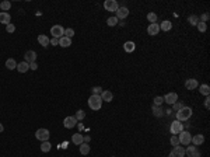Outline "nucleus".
Instances as JSON below:
<instances>
[{
    "instance_id": "obj_19",
    "label": "nucleus",
    "mask_w": 210,
    "mask_h": 157,
    "mask_svg": "<svg viewBox=\"0 0 210 157\" xmlns=\"http://www.w3.org/2000/svg\"><path fill=\"white\" fill-rule=\"evenodd\" d=\"M59 45L62 46V48H69L70 45H71V39L63 35L62 38H59Z\"/></svg>"
},
{
    "instance_id": "obj_22",
    "label": "nucleus",
    "mask_w": 210,
    "mask_h": 157,
    "mask_svg": "<svg viewBox=\"0 0 210 157\" xmlns=\"http://www.w3.org/2000/svg\"><path fill=\"white\" fill-rule=\"evenodd\" d=\"M101 98H102V101H107V103H111L113 98V94L111 91H108V90H105V91H102V94H101Z\"/></svg>"
},
{
    "instance_id": "obj_8",
    "label": "nucleus",
    "mask_w": 210,
    "mask_h": 157,
    "mask_svg": "<svg viewBox=\"0 0 210 157\" xmlns=\"http://www.w3.org/2000/svg\"><path fill=\"white\" fill-rule=\"evenodd\" d=\"M168 157H185V149L182 146H175Z\"/></svg>"
},
{
    "instance_id": "obj_3",
    "label": "nucleus",
    "mask_w": 210,
    "mask_h": 157,
    "mask_svg": "<svg viewBox=\"0 0 210 157\" xmlns=\"http://www.w3.org/2000/svg\"><path fill=\"white\" fill-rule=\"evenodd\" d=\"M178 136V139H179V143L181 145H183V146H188V145H191V140H192V136H191V132H188V130H182Z\"/></svg>"
},
{
    "instance_id": "obj_41",
    "label": "nucleus",
    "mask_w": 210,
    "mask_h": 157,
    "mask_svg": "<svg viewBox=\"0 0 210 157\" xmlns=\"http://www.w3.org/2000/svg\"><path fill=\"white\" fill-rule=\"evenodd\" d=\"M6 31H7V33L9 34H11V33H14V31H16V27H14V25H13V24H9V25H6Z\"/></svg>"
},
{
    "instance_id": "obj_5",
    "label": "nucleus",
    "mask_w": 210,
    "mask_h": 157,
    "mask_svg": "<svg viewBox=\"0 0 210 157\" xmlns=\"http://www.w3.org/2000/svg\"><path fill=\"white\" fill-rule=\"evenodd\" d=\"M182 130H183V124L179 122V121H174L172 124H171V126H170V132L172 135H179Z\"/></svg>"
},
{
    "instance_id": "obj_43",
    "label": "nucleus",
    "mask_w": 210,
    "mask_h": 157,
    "mask_svg": "<svg viewBox=\"0 0 210 157\" xmlns=\"http://www.w3.org/2000/svg\"><path fill=\"white\" fill-rule=\"evenodd\" d=\"M205 107H206V109L210 108V98H209V96H207V97H206V100H205Z\"/></svg>"
},
{
    "instance_id": "obj_9",
    "label": "nucleus",
    "mask_w": 210,
    "mask_h": 157,
    "mask_svg": "<svg viewBox=\"0 0 210 157\" xmlns=\"http://www.w3.org/2000/svg\"><path fill=\"white\" fill-rule=\"evenodd\" d=\"M185 154H188L189 157H202V153L198 150V146H188V149L185 150Z\"/></svg>"
},
{
    "instance_id": "obj_38",
    "label": "nucleus",
    "mask_w": 210,
    "mask_h": 157,
    "mask_svg": "<svg viewBox=\"0 0 210 157\" xmlns=\"http://www.w3.org/2000/svg\"><path fill=\"white\" fill-rule=\"evenodd\" d=\"M170 143H171L172 146H179V139H178V136H177V135H174L172 137H171Z\"/></svg>"
},
{
    "instance_id": "obj_36",
    "label": "nucleus",
    "mask_w": 210,
    "mask_h": 157,
    "mask_svg": "<svg viewBox=\"0 0 210 157\" xmlns=\"http://www.w3.org/2000/svg\"><path fill=\"white\" fill-rule=\"evenodd\" d=\"M188 22L191 24V25H196V24L199 22V18H198L196 16H191V17L188 18Z\"/></svg>"
},
{
    "instance_id": "obj_31",
    "label": "nucleus",
    "mask_w": 210,
    "mask_h": 157,
    "mask_svg": "<svg viewBox=\"0 0 210 157\" xmlns=\"http://www.w3.org/2000/svg\"><path fill=\"white\" fill-rule=\"evenodd\" d=\"M107 24L109 27H115V25L118 24V18H116V17H109L107 20Z\"/></svg>"
},
{
    "instance_id": "obj_23",
    "label": "nucleus",
    "mask_w": 210,
    "mask_h": 157,
    "mask_svg": "<svg viewBox=\"0 0 210 157\" xmlns=\"http://www.w3.org/2000/svg\"><path fill=\"white\" fill-rule=\"evenodd\" d=\"M49 41H51V39H49L46 35H43V34L38 35V42H39V45H42V46H48Z\"/></svg>"
},
{
    "instance_id": "obj_12",
    "label": "nucleus",
    "mask_w": 210,
    "mask_h": 157,
    "mask_svg": "<svg viewBox=\"0 0 210 157\" xmlns=\"http://www.w3.org/2000/svg\"><path fill=\"white\" fill-rule=\"evenodd\" d=\"M128 16H129V9H128V7H119L118 10H116V18L123 20V18H126Z\"/></svg>"
},
{
    "instance_id": "obj_20",
    "label": "nucleus",
    "mask_w": 210,
    "mask_h": 157,
    "mask_svg": "<svg viewBox=\"0 0 210 157\" xmlns=\"http://www.w3.org/2000/svg\"><path fill=\"white\" fill-rule=\"evenodd\" d=\"M123 49L128 52V54H130V52H133L136 49V45L135 42H132V41H128V42H125L123 43Z\"/></svg>"
},
{
    "instance_id": "obj_42",
    "label": "nucleus",
    "mask_w": 210,
    "mask_h": 157,
    "mask_svg": "<svg viewBox=\"0 0 210 157\" xmlns=\"http://www.w3.org/2000/svg\"><path fill=\"white\" fill-rule=\"evenodd\" d=\"M207 20H209V13H205V14L202 16V18H200L199 21H203V22H206V21H207Z\"/></svg>"
},
{
    "instance_id": "obj_7",
    "label": "nucleus",
    "mask_w": 210,
    "mask_h": 157,
    "mask_svg": "<svg viewBox=\"0 0 210 157\" xmlns=\"http://www.w3.org/2000/svg\"><path fill=\"white\" fill-rule=\"evenodd\" d=\"M51 34H52V37L53 38H62L63 37V34H65V28L62 27V25H53V27L51 28Z\"/></svg>"
},
{
    "instance_id": "obj_4",
    "label": "nucleus",
    "mask_w": 210,
    "mask_h": 157,
    "mask_svg": "<svg viewBox=\"0 0 210 157\" xmlns=\"http://www.w3.org/2000/svg\"><path fill=\"white\" fill-rule=\"evenodd\" d=\"M49 136H51V133H49V130L45 129V128H41V129H38L37 132H35V137L41 142L49 140Z\"/></svg>"
},
{
    "instance_id": "obj_30",
    "label": "nucleus",
    "mask_w": 210,
    "mask_h": 157,
    "mask_svg": "<svg viewBox=\"0 0 210 157\" xmlns=\"http://www.w3.org/2000/svg\"><path fill=\"white\" fill-rule=\"evenodd\" d=\"M0 9L7 13V10H10L11 9V3L9 1V0H4V1H1V3H0Z\"/></svg>"
},
{
    "instance_id": "obj_18",
    "label": "nucleus",
    "mask_w": 210,
    "mask_h": 157,
    "mask_svg": "<svg viewBox=\"0 0 210 157\" xmlns=\"http://www.w3.org/2000/svg\"><path fill=\"white\" fill-rule=\"evenodd\" d=\"M16 69L20 72V73H25L27 70H30V63H27V62L24 60V62H21V63H17Z\"/></svg>"
},
{
    "instance_id": "obj_25",
    "label": "nucleus",
    "mask_w": 210,
    "mask_h": 157,
    "mask_svg": "<svg viewBox=\"0 0 210 157\" xmlns=\"http://www.w3.org/2000/svg\"><path fill=\"white\" fill-rule=\"evenodd\" d=\"M153 115L157 116V118H160L164 115V111H162L161 107H156V105H153Z\"/></svg>"
},
{
    "instance_id": "obj_15",
    "label": "nucleus",
    "mask_w": 210,
    "mask_h": 157,
    "mask_svg": "<svg viewBox=\"0 0 210 157\" xmlns=\"http://www.w3.org/2000/svg\"><path fill=\"white\" fill-rule=\"evenodd\" d=\"M198 86H199V83H198L196 79H188V80L185 81V87H186V90H195Z\"/></svg>"
},
{
    "instance_id": "obj_16",
    "label": "nucleus",
    "mask_w": 210,
    "mask_h": 157,
    "mask_svg": "<svg viewBox=\"0 0 210 157\" xmlns=\"http://www.w3.org/2000/svg\"><path fill=\"white\" fill-rule=\"evenodd\" d=\"M11 21V17L9 13H6V11H1L0 13V22L1 24H4V25H9Z\"/></svg>"
},
{
    "instance_id": "obj_26",
    "label": "nucleus",
    "mask_w": 210,
    "mask_h": 157,
    "mask_svg": "<svg viewBox=\"0 0 210 157\" xmlns=\"http://www.w3.org/2000/svg\"><path fill=\"white\" fill-rule=\"evenodd\" d=\"M172 28V22L171 21H162L161 25H160V30H162V31H170Z\"/></svg>"
},
{
    "instance_id": "obj_11",
    "label": "nucleus",
    "mask_w": 210,
    "mask_h": 157,
    "mask_svg": "<svg viewBox=\"0 0 210 157\" xmlns=\"http://www.w3.org/2000/svg\"><path fill=\"white\" fill-rule=\"evenodd\" d=\"M63 125H65V128H67V129H71V128H74L76 125H77V119L74 116H66L65 121H63Z\"/></svg>"
},
{
    "instance_id": "obj_29",
    "label": "nucleus",
    "mask_w": 210,
    "mask_h": 157,
    "mask_svg": "<svg viewBox=\"0 0 210 157\" xmlns=\"http://www.w3.org/2000/svg\"><path fill=\"white\" fill-rule=\"evenodd\" d=\"M199 91H200V94H203V96H209L210 94V87L207 86V84H202V86L199 87Z\"/></svg>"
},
{
    "instance_id": "obj_21",
    "label": "nucleus",
    "mask_w": 210,
    "mask_h": 157,
    "mask_svg": "<svg viewBox=\"0 0 210 157\" xmlns=\"http://www.w3.org/2000/svg\"><path fill=\"white\" fill-rule=\"evenodd\" d=\"M71 142L74 143V145H77V146H80L81 143H83V135L81 133H74V135L71 136Z\"/></svg>"
},
{
    "instance_id": "obj_37",
    "label": "nucleus",
    "mask_w": 210,
    "mask_h": 157,
    "mask_svg": "<svg viewBox=\"0 0 210 157\" xmlns=\"http://www.w3.org/2000/svg\"><path fill=\"white\" fill-rule=\"evenodd\" d=\"M73 35H74V30H73V28H67V30H65V37L71 39Z\"/></svg>"
},
{
    "instance_id": "obj_1",
    "label": "nucleus",
    "mask_w": 210,
    "mask_h": 157,
    "mask_svg": "<svg viewBox=\"0 0 210 157\" xmlns=\"http://www.w3.org/2000/svg\"><path fill=\"white\" fill-rule=\"evenodd\" d=\"M102 98H101V96H95V94H92V96H90V98H88V107L92 109V111H98V109H101V107H102Z\"/></svg>"
},
{
    "instance_id": "obj_10",
    "label": "nucleus",
    "mask_w": 210,
    "mask_h": 157,
    "mask_svg": "<svg viewBox=\"0 0 210 157\" xmlns=\"http://www.w3.org/2000/svg\"><path fill=\"white\" fill-rule=\"evenodd\" d=\"M162 98H164V103L172 105V104H175L178 101V94L177 93H168L167 96H164Z\"/></svg>"
},
{
    "instance_id": "obj_34",
    "label": "nucleus",
    "mask_w": 210,
    "mask_h": 157,
    "mask_svg": "<svg viewBox=\"0 0 210 157\" xmlns=\"http://www.w3.org/2000/svg\"><path fill=\"white\" fill-rule=\"evenodd\" d=\"M183 107H185V105H183L182 101H177L175 104H172V109L175 111V112H177V111H179L181 108H183Z\"/></svg>"
},
{
    "instance_id": "obj_24",
    "label": "nucleus",
    "mask_w": 210,
    "mask_h": 157,
    "mask_svg": "<svg viewBox=\"0 0 210 157\" xmlns=\"http://www.w3.org/2000/svg\"><path fill=\"white\" fill-rule=\"evenodd\" d=\"M90 149H91V147H90V143H84V142H83L80 145V153L83 156L88 154V153H90Z\"/></svg>"
},
{
    "instance_id": "obj_40",
    "label": "nucleus",
    "mask_w": 210,
    "mask_h": 157,
    "mask_svg": "<svg viewBox=\"0 0 210 157\" xmlns=\"http://www.w3.org/2000/svg\"><path fill=\"white\" fill-rule=\"evenodd\" d=\"M101 90H102V88H101V87H92V94H95V96H101V94H102V91H101Z\"/></svg>"
},
{
    "instance_id": "obj_39",
    "label": "nucleus",
    "mask_w": 210,
    "mask_h": 157,
    "mask_svg": "<svg viewBox=\"0 0 210 157\" xmlns=\"http://www.w3.org/2000/svg\"><path fill=\"white\" fill-rule=\"evenodd\" d=\"M162 103H164V98L162 97H156L154 98V105H156V107H161Z\"/></svg>"
},
{
    "instance_id": "obj_13",
    "label": "nucleus",
    "mask_w": 210,
    "mask_h": 157,
    "mask_svg": "<svg viewBox=\"0 0 210 157\" xmlns=\"http://www.w3.org/2000/svg\"><path fill=\"white\" fill-rule=\"evenodd\" d=\"M24 59L27 63H34L35 59H37V52L35 51H27L25 52V56H24Z\"/></svg>"
},
{
    "instance_id": "obj_46",
    "label": "nucleus",
    "mask_w": 210,
    "mask_h": 157,
    "mask_svg": "<svg viewBox=\"0 0 210 157\" xmlns=\"http://www.w3.org/2000/svg\"><path fill=\"white\" fill-rule=\"evenodd\" d=\"M83 140H84V143H90V140H91V137L87 135V136H83Z\"/></svg>"
},
{
    "instance_id": "obj_33",
    "label": "nucleus",
    "mask_w": 210,
    "mask_h": 157,
    "mask_svg": "<svg viewBox=\"0 0 210 157\" xmlns=\"http://www.w3.org/2000/svg\"><path fill=\"white\" fill-rule=\"evenodd\" d=\"M147 20H149L151 24L157 22V14L156 13H149V14H147Z\"/></svg>"
},
{
    "instance_id": "obj_14",
    "label": "nucleus",
    "mask_w": 210,
    "mask_h": 157,
    "mask_svg": "<svg viewBox=\"0 0 210 157\" xmlns=\"http://www.w3.org/2000/svg\"><path fill=\"white\" fill-rule=\"evenodd\" d=\"M160 33V25L154 22V24H150L149 27H147V34L149 35H157V34Z\"/></svg>"
},
{
    "instance_id": "obj_27",
    "label": "nucleus",
    "mask_w": 210,
    "mask_h": 157,
    "mask_svg": "<svg viewBox=\"0 0 210 157\" xmlns=\"http://www.w3.org/2000/svg\"><path fill=\"white\" fill-rule=\"evenodd\" d=\"M52 149V145L49 143V140H46V142H42V145H41V152H43V153H48L49 150Z\"/></svg>"
},
{
    "instance_id": "obj_6",
    "label": "nucleus",
    "mask_w": 210,
    "mask_h": 157,
    "mask_svg": "<svg viewBox=\"0 0 210 157\" xmlns=\"http://www.w3.org/2000/svg\"><path fill=\"white\" fill-rule=\"evenodd\" d=\"M104 9L107 11H112V13H116V10L119 9V4L116 0H105L104 3Z\"/></svg>"
},
{
    "instance_id": "obj_44",
    "label": "nucleus",
    "mask_w": 210,
    "mask_h": 157,
    "mask_svg": "<svg viewBox=\"0 0 210 157\" xmlns=\"http://www.w3.org/2000/svg\"><path fill=\"white\" fill-rule=\"evenodd\" d=\"M49 43H52V45H55V46H56V45H59V39H58V38H52L51 41H49Z\"/></svg>"
},
{
    "instance_id": "obj_32",
    "label": "nucleus",
    "mask_w": 210,
    "mask_h": 157,
    "mask_svg": "<svg viewBox=\"0 0 210 157\" xmlns=\"http://www.w3.org/2000/svg\"><path fill=\"white\" fill-rule=\"evenodd\" d=\"M74 118L77 119V121H81V119H84V118H86V112H84L83 109H79V111L76 112Z\"/></svg>"
},
{
    "instance_id": "obj_47",
    "label": "nucleus",
    "mask_w": 210,
    "mask_h": 157,
    "mask_svg": "<svg viewBox=\"0 0 210 157\" xmlns=\"http://www.w3.org/2000/svg\"><path fill=\"white\" fill-rule=\"evenodd\" d=\"M4 130V126H3V124H0V132H3Z\"/></svg>"
},
{
    "instance_id": "obj_28",
    "label": "nucleus",
    "mask_w": 210,
    "mask_h": 157,
    "mask_svg": "<svg viewBox=\"0 0 210 157\" xmlns=\"http://www.w3.org/2000/svg\"><path fill=\"white\" fill-rule=\"evenodd\" d=\"M6 67L9 69V70H13V69H16L17 67V63L14 59H7L6 60Z\"/></svg>"
},
{
    "instance_id": "obj_2",
    "label": "nucleus",
    "mask_w": 210,
    "mask_h": 157,
    "mask_svg": "<svg viewBox=\"0 0 210 157\" xmlns=\"http://www.w3.org/2000/svg\"><path fill=\"white\" fill-rule=\"evenodd\" d=\"M175 116H177V121H179V122L188 121V119L192 116V108H189V107H183V108H181L179 111H177Z\"/></svg>"
},
{
    "instance_id": "obj_45",
    "label": "nucleus",
    "mask_w": 210,
    "mask_h": 157,
    "mask_svg": "<svg viewBox=\"0 0 210 157\" xmlns=\"http://www.w3.org/2000/svg\"><path fill=\"white\" fill-rule=\"evenodd\" d=\"M30 69H31V70H37V69H38V65L35 63V62H34V63H30Z\"/></svg>"
},
{
    "instance_id": "obj_35",
    "label": "nucleus",
    "mask_w": 210,
    "mask_h": 157,
    "mask_svg": "<svg viewBox=\"0 0 210 157\" xmlns=\"http://www.w3.org/2000/svg\"><path fill=\"white\" fill-rule=\"evenodd\" d=\"M196 25H198V30H199L200 33H205L206 30H207V25H206V22H203V21H199Z\"/></svg>"
},
{
    "instance_id": "obj_17",
    "label": "nucleus",
    "mask_w": 210,
    "mask_h": 157,
    "mask_svg": "<svg viewBox=\"0 0 210 157\" xmlns=\"http://www.w3.org/2000/svg\"><path fill=\"white\" fill-rule=\"evenodd\" d=\"M192 143H193V146H200V145H203V142H205V136L203 135H195L192 136Z\"/></svg>"
}]
</instances>
